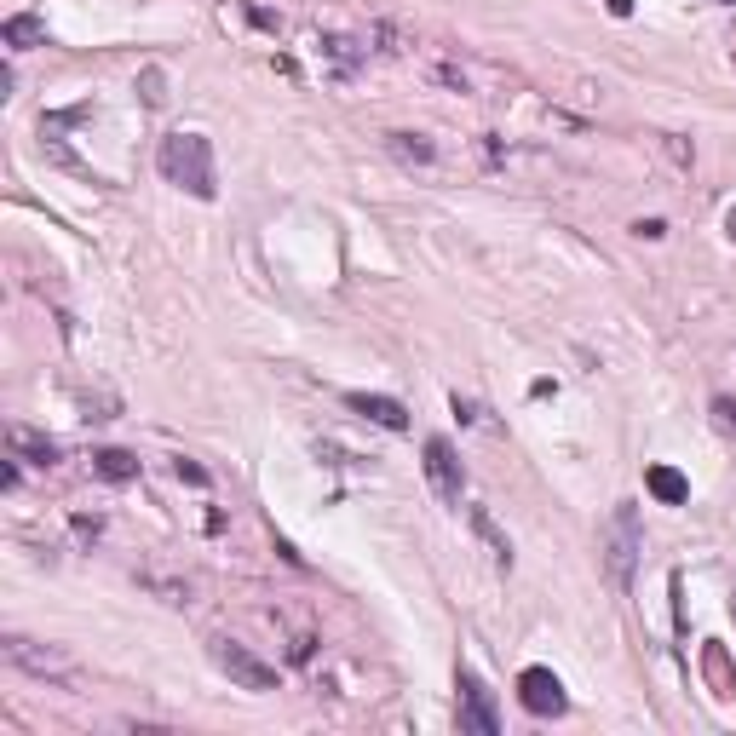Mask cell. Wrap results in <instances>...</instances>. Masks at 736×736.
<instances>
[{
    "instance_id": "1",
    "label": "cell",
    "mask_w": 736,
    "mask_h": 736,
    "mask_svg": "<svg viewBox=\"0 0 736 736\" xmlns=\"http://www.w3.org/2000/svg\"><path fill=\"white\" fill-rule=\"evenodd\" d=\"M156 161H161V179L190 190L196 202H213V196H219V184H213V144H207L202 133H167Z\"/></svg>"
},
{
    "instance_id": "3",
    "label": "cell",
    "mask_w": 736,
    "mask_h": 736,
    "mask_svg": "<svg viewBox=\"0 0 736 736\" xmlns=\"http://www.w3.org/2000/svg\"><path fill=\"white\" fill-rule=\"evenodd\" d=\"M426 478H432V495L443 506H460V495H466V466H460L449 437H426Z\"/></svg>"
},
{
    "instance_id": "21",
    "label": "cell",
    "mask_w": 736,
    "mask_h": 736,
    "mask_svg": "<svg viewBox=\"0 0 736 736\" xmlns=\"http://www.w3.org/2000/svg\"><path fill=\"white\" fill-rule=\"evenodd\" d=\"M633 236H639V242H662L667 225H662V219H639V225H633Z\"/></svg>"
},
{
    "instance_id": "20",
    "label": "cell",
    "mask_w": 736,
    "mask_h": 736,
    "mask_svg": "<svg viewBox=\"0 0 736 736\" xmlns=\"http://www.w3.org/2000/svg\"><path fill=\"white\" fill-rule=\"evenodd\" d=\"M449 409H455L460 420H466V426H478V420H483V409H478V403H466L460 391H455V397H449Z\"/></svg>"
},
{
    "instance_id": "14",
    "label": "cell",
    "mask_w": 736,
    "mask_h": 736,
    "mask_svg": "<svg viewBox=\"0 0 736 736\" xmlns=\"http://www.w3.org/2000/svg\"><path fill=\"white\" fill-rule=\"evenodd\" d=\"M92 472L104 483H133L138 478V455H127V449H92Z\"/></svg>"
},
{
    "instance_id": "17",
    "label": "cell",
    "mask_w": 736,
    "mask_h": 736,
    "mask_svg": "<svg viewBox=\"0 0 736 736\" xmlns=\"http://www.w3.org/2000/svg\"><path fill=\"white\" fill-rule=\"evenodd\" d=\"M708 679L719 685V696H736L731 673H725V650H719V644H708Z\"/></svg>"
},
{
    "instance_id": "27",
    "label": "cell",
    "mask_w": 736,
    "mask_h": 736,
    "mask_svg": "<svg viewBox=\"0 0 736 736\" xmlns=\"http://www.w3.org/2000/svg\"><path fill=\"white\" fill-rule=\"evenodd\" d=\"M725 236H731V242H736V213H731V219H725Z\"/></svg>"
},
{
    "instance_id": "8",
    "label": "cell",
    "mask_w": 736,
    "mask_h": 736,
    "mask_svg": "<svg viewBox=\"0 0 736 736\" xmlns=\"http://www.w3.org/2000/svg\"><path fill=\"white\" fill-rule=\"evenodd\" d=\"M345 409L374 420V426H386V432H409V409H403L397 397H380V391H345Z\"/></svg>"
},
{
    "instance_id": "9",
    "label": "cell",
    "mask_w": 736,
    "mask_h": 736,
    "mask_svg": "<svg viewBox=\"0 0 736 736\" xmlns=\"http://www.w3.org/2000/svg\"><path fill=\"white\" fill-rule=\"evenodd\" d=\"M6 443H12V455L29 460V466H58V443L35 426H6Z\"/></svg>"
},
{
    "instance_id": "28",
    "label": "cell",
    "mask_w": 736,
    "mask_h": 736,
    "mask_svg": "<svg viewBox=\"0 0 736 736\" xmlns=\"http://www.w3.org/2000/svg\"><path fill=\"white\" fill-rule=\"evenodd\" d=\"M731 621H736V593H731Z\"/></svg>"
},
{
    "instance_id": "7",
    "label": "cell",
    "mask_w": 736,
    "mask_h": 736,
    "mask_svg": "<svg viewBox=\"0 0 736 736\" xmlns=\"http://www.w3.org/2000/svg\"><path fill=\"white\" fill-rule=\"evenodd\" d=\"M0 650H6V662L12 667H23V673H35V679H69V656L64 650H52V644H35V639H18V633H12V639H0Z\"/></svg>"
},
{
    "instance_id": "19",
    "label": "cell",
    "mask_w": 736,
    "mask_h": 736,
    "mask_svg": "<svg viewBox=\"0 0 736 736\" xmlns=\"http://www.w3.org/2000/svg\"><path fill=\"white\" fill-rule=\"evenodd\" d=\"M713 420H719V432H736V403L731 397H713Z\"/></svg>"
},
{
    "instance_id": "25",
    "label": "cell",
    "mask_w": 736,
    "mask_h": 736,
    "mask_svg": "<svg viewBox=\"0 0 736 736\" xmlns=\"http://www.w3.org/2000/svg\"><path fill=\"white\" fill-rule=\"evenodd\" d=\"M75 535H81V541H98V518H75Z\"/></svg>"
},
{
    "instance_id": "29",
    "label": "cell",
    "mask_w": 736,
    "mask_h": 736,
    "mask_svg": "<svg viewBox=\"0 0 736 736\" xmlns=\"http://www.w3.org/2000/svg\"><path fill=\"white\" fill-rule=\"evenodd\" d=\"M719 6H736V0H719Z\"/></svg>"
},
{
    "instance_id": "11",
    "label": "cell",
    "mask_w": 736,
    "mask_h": 736,
    "mask_svg": "<svg viewBox=\"0 0 736 736\" xmlns=\"http://www.w3.org/2000/svg\"><path fill=\"white\" fill-rule=\"evenodd\" d=\"M386 150L403 161V167H432L437 161V144L432 138H420V133H386Z\"/></svg>"
},
{
    "instance_id": "26",
    "label": "cell",
    "mask_w": 736,
    "mask_h": 736,
    "mask_svg": "<svg viewBox=\"0 0 736 736\" xmlns=\"http://www.w3.org/2000/svg\"><path fill=\"white\" fill-rule=\"evenodd\" d=\"M610 6V18H633V0H604Z\"/></svg>"
},
{
    "instance_id": "6",
    "label": "cell",
    "mask_w": 736,
    "mask_h": 736,
    "mask_svg": "<svg viewBox=\"0 0 736 736\" xmlns=\"http://www.w3.org/2000/svg\"><path fill=\"white\" fill-rule=\"evenodd\" d=\"M460 731L466 736H501V713H495V696L478 673H460Z\"/></svg>"
},
{
    "instance_id": "4",
    "label": "cell",
    "mask_w": 736,
    "mask_h": 736,
    "mask_svg": "<svg viewBox=\"0 0 736 736\" xmlns=\"http://www.w3.org/2000/svg\"><path fill=\"white\" fill-rule=\"evenodd\" d=\"M213 662L225 667V673H230V679H236L242 690H259V696L282 685V679H276V667H271V662H259L248 644H236V639H219V644H213Z\"/></svg>"
},
{
    "instance_id": "5",
    "label": "cell",
    "mask_w": 736,
    "mask_h": 736,
    "mask_svg": "<svg viewBox=\"0 0 736 736\" xmlns=\"http://www.w3.org/2000/svg\"><path fill=\"white\" fill-rule=\"evenodd\" d=\"M518 702H524V713H535V719H558V713L570 708V696H564V685H558L552 667H524V673H518Z\"/></svg>"
},
{
    "instance_id": "18",
    "label": "cell",
    "mask_w": 736,
    "mask_h": 736,
    "mask_svg": "<svg viewBox=\"0 0 736 736\" xmlns=\"http://www.w3.org/2000/svg\"><path fill=\"white\" fill-rule=\"evenodd\" d=\"M662 150L679 161V167H690V161H696V144H690L685 133H662Z\"/></svg>"
},
{
    "instance_id": "13",
    "label": "cell",
    "mask_w": 736,
    "mask_h": 736,
    "mask_svg": "<svg viewBox=\"0 0 736 736\" xmlns=\"http://www.w3.org/2000/svg\"><path fill=\"white\" fill-rule=\"evenodd\" d=\"M317 46H322V58L334 64V75H357V64L368 58V46H357L351 35H322Z\"/></svg>"
},
{
    "instance_id": "16",
    "label": "cell",
    "mask_w": 736,
    "mask_h": 736,
    "mask_svg": "<svg viewBox=\"0 0 736 736\" xmlns=\"http://www.w3.org/2000/svg\"><path fill=\"white\" fill-rule=\"evenodd\" d=\"M138 98H144L150 110L167 104V81H161V69H144V75H138Z\"/></svg>"
},
{
    "instance_id": "23",
    "label": "cell",
    "mask_w": 736,
    "mask_h": 736,
    "mask_svg": "<svg viewBox=\"0 0 736 736\" xmlns=\"http://www.w3.org/2000/svg\"><path fill=\"white\" fill-rule=\"evenodd\" d=\"M437 81H443V87H455V92H472V81H466V75H460L455 64H443V69H437Z\"/></svg>"
},
{
    "instance_id": "22",
    "label": "cell",
    "mask_w": 736,
    "mask_h": 736,
    "mask_svg": "<svg viewBox=\"0 0 736 736\" xmlns=\"http://www.w3.org/2000/svg\"><path fill=\"white\" fill-rule=\"evenodd\" d=\"M248 23H253V29H271V35L282 29V18H276V12H265V6H248Z\"/></svg>"
},
{
    "instance_id": "12",
    "label": "cell",
    "mask_w": 736,
    "mask_h": 736,
    "mask_svg": "<svg viewBox=\"0 0 736 736\" xmlns=\"http://www.w3.org/2000/svg\"><path fill=\"white\" fill-rule=\"evenodd\" d=\"M0 41L12 46V52H29V46H46V18H35V12H18V18H6V29H0Z\"/></svg>"
},
{
    "instance_id": "15",
    "label": "cell",
    "mask_w": 736,
    "mask_h": 736,
    "mask_svg": "<svg viewBox=\"0 0 736 736\" xmlns=\"http://www.w3.org/2000/svg\"><path fill=\"white\" fill-rule=\"evenodd\" d=\"M466 518H472V529H478L483 541H489V547H495V558H501L506 570H512V541H506L501 529H495V518H489V512H483V506H466Z\"/></svg>"
},
{
    "instance_id": "24",
    "label": "cell",
    "mask_w": 736,
    "mask_h": 736,
    "mask_svg": "<svg viewBox=\"0 0 736 736\" xmlns=\"http://www.w3.org/2000/svg\"><path fill=\"white\" fill-rule=\"evenodd\" d=\"M173 472H179L184 483H196V489H202V483H207V472H202V466H196V460H179V466H173Z\"/></svg>"
},
{
    "instance_id": "10",
    "label": "cell",
    "mask_w": 736,
    "mask_h": 736,
    "mask_svg": "<svg viewBox=\"0 0 736 736\" xmlns=\"http://www.w3.org/2000/svg\"><path fill=\"white\" fill-rule=\"evenodd\" d=\"M644 489H650V495H656L662 506H685V501H690L685 472H673V466H650V472H644Z\"/></svg>"
},
{
    "instance_id": "2",
    "label": "cell",
    "mask_w": 736,
    "mask_h": 736,
    "mask_svg": "<svg viewBox=\"0 0 736 736\" xmlns=\"http://www.w3.org/2000/svg\"><path fill=\"white\" fill-rule=\"evenodd\" d=\"M598 552H604V575H610V587L627 593V587H633V564H639V552H644V529H639V506H633V501H616Z\"/></svg>"
}]
</instances>
